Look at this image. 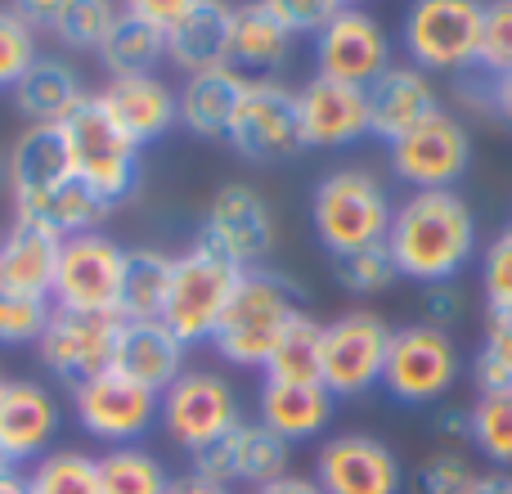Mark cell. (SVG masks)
<instances>
[{
	"instance_id": "1",
	"label": "cell",
	"mask_w": 512,
	"mask_h": 494,
	"mask_svg": "<svg viewBox=\"0 0 512 494\" xmlns=\"http://www.w3.org/2000/svg\"><path fill=\"white\" fill-rule=\"evenodd\" d=\"M387 247L400 265V279L454 283L477 256V216L459 189H414L396 203Z\"/></svg>"
},
{
	"instance_id": "2",
	"label": "cell",
	"mask_w": 512,
	"mask_h": 494,
	"mask_svg": "<svg viewBox=\"0 0 512 494\" xmlns=\"http://www.w3.org/2000/svg\"><path fill=\"white\" fill-rule=\"evenodd\" d=\"M301 306H306V288L297 279L270 270V265L243 270L239 288H234L230 306L212 333V351L234 369H265L283 328L301 315Z\"/></svg>"
},
{
	"instance_id": "3",
	"label": "cell",
	"mask_w": 512,
	"mask_h": 494,
	"mask_svg": "<svg viewBox=\"0 0 512 494\" xmlns=\"http://www.w3.org/2000/svg\"><path fill=\"white\" fill-rule=\"evenodd\" d=\"M59 140L68 153V171L77 185H86L99 203L117 207L140 185V149L126 140V131L108 117L99 95H86L59 122Z\"/></svg>"
},
{
	"instance_id": "4",
	"label": "cell",
	"mask_w": 512,
	"mask_h": 494,
	"mask_svg": "<svg viewBox=\"0 0 512 494\" xmlns=\"http://www.w3.org/2000/svg\"><path fill=\"white\" fill-rule=\"evenodd\" d=\"M391 216H396V203H391L387 185L364 167L328 171L310 194V225H315V239L324 243L328 256L387 243Z\"/></svg>"
},
{
	"instance_id": "5",
	"label": "cell",
	"mask_w": 512,
	"mask_h": 494,
	"mask_svg": "<svg viewBox=\"0 0 512 494\" xmlns=\"http://www.w3.org/2000/svg\"><path fill=\"white\" fill-rule=\"evenodd\" d=\"M239 279H243V270L230 261V256H221L212 243L198 239L194 247H185V252L176 256V265H171V292H167L162 324H167L185 346L212 342V333H216V324H221Z\"/></svg>"
},
{
	"instance_id": "6",
	"label": "cell",
	"mask_w": 512,
	"mask_h": 494,
	"mask_svg": "<svg viewBox=\"0 0 512 494\" xmlns=\"http://www.w3.org/2000/svg\"><path fill=\"white\" fill-rule=\"evenodd\" d=\"M486 0H414L400 23V45L423 72H468L481 54Z\"/></svg>"
},
{
	"instance_id": "7",
	"label": "cell",
	"mask_w": 512,
	"mask_h": 494,
	"mask_svg": "<svg viewBox=\"0 0 512 494\" xmlns=\"http://www.w3.org/2000/svg\"><path fill=\"white\" fill-rule=\"evenodd\" d=\"M158 423L171 445H180L189 459H198V454L221 445L243 423V409H239L234 387L221 373L185 369L158 396Z\"/></svg>"
},
{
	"instance_id": "8",
	"label": "cell",
	"mask_w": 512,
	"mask_h": 494,
	"mask_svg": "<svg viewBox=\"0 0 512 494\" xmlns=\"http://www.w3.org/2000/svg\"><path fill=\"white\" fill-rule=\"evenodd\" d=\"M391 333L373 310H346L333 324H324V351H319V382L328 387L333 400H355L364 391H373L387 373V351Z\"/></svg>"
},
{
	"instance_id": "9",
	"label": "cell",
	"mask_w": 512,
	"mask_h": 494,
	"mask_svg": "<svg viewBox=\"0 0 512 494\" xmlns=\"http://www.w3.org/2000/svg\"><path fill=\"white\" fill-rule=\"evenodd\" d=\"M459 373H463L459 346H454V337L445 328L405 324L391 333L387 373H382V387L391 391V400H400V405H436L459 382Z\"/></svg>"
},
{
	"instance_id": "10",
	"label": "cell",
	"mask_w": 512,
	"mask_h": 494,
	"mask_svg": "<svg viewBox=\"0 0 512 494\" xmlns=\"http://www.w3.org/2000/svg\"><path fill=\"white\" fill-rule=\"evenodd\" d=\"M122 270H126V247L113 243L104 230L72 234V239L59 243L50 301L59 310L117 315V301H122Z\"/></svg>"
},
{
	"instance_id": "11",
	"label": "cell",
	"mask_w": 512,
	"mask_h": 494,
	"mask_svg": "<svg viewBox=\"0 0 512 494\" xmlns=\"http://www.w3.org/2000/svg\"><path fill=\"white\" fill-rule=\"evenodd\" d=\"M72 414H77L81 432L95 436L108 450L140 445L158 427V391L122 378L117 369H104L72 387Z\"/></svg>"
},
{
	"instance_id": "12",
	"label": "cell",
	"mask_w": 512,
	"mask_h": 494,
	"mask_svg": "<svg viewBox=\"0 0 512 494\" xmlns=\"http://www.w3.org/2000/svg\"><path fill=\"white\" fill-rule=\"evenodd\" d=\"M225 144L248 162H288L292 153H301L297 90L283 86L279 77H248Z\"/></svg>"
},
{
	"instance_id": "13",
	"label": "cell",
	"mask_w": 512,
	"mask_h": 494,
	"mask_svg": "<svg viewBox=\"0 0 512 494\" xmlns=\"http://www.w3.org/2000/svg\"><path fill=\"white\" fill-rule=\"evenodd\" d=\"M387 149L391 171L409 185V194L414 189H454L472 167V131L445 108H436L427 122H418Z\"/></svg>"
},
{
	"instance_id": "14",
	"label": "cell",
	"mask_w": 512,
	"mask_h": 494,
	"mask_svg": "<svg viewBox=\"0 0 512 494\" xmlns=\"http://www.w3.org/2000/svg\"><path fill=\"white\" fill-rule=\"evenodd\" d=\"M117 315H90V310H50V324H45L36 355H41V369L50 378L77 382L95 378V373L113 369V351H117Z\"/></svg>"
},
{
	"instance_id": "15",
	"label": "cell",
	"mask_w": 512,
	"mask_h": 494,
	"mask_svg": "<svg viewBox=\"0 0 512 494\" xmlns=\"http://www.w3.org/2000/svg\"><path fill=\"white\" fill-rule=\"evenodd\" d=\"M315 63L324 77L364 90L396 63V45L369 9H337L315 36Z\"/></svg>"
},
{
	"instance_id": "16",
	"label": "cell",
	"mask_w": 512,
	"mask_h": 494,
	"mask_svg": "<svg viewBox=\"0 0 512 494\" xmlns=\"http://www.w3.org/2000/svg\"><path fill=\"white\" fill-rule=\"evenodd\" d=\"M315 486L324 494H400L405 468L387 441L369 432H342L319 445Z\"/></svg>"
},
{
	"instance_id": "17",
	"label": "cell",
	"mask_w": 512,
	"mask_h": 494,
	"mask_svg": "<svg viewBox=\"0 0 512 494\" xmlns=\"http://www.w3.org/2000/svg\"><path fill=\"white\" fill-rule=\"evenodd\" d=\"M198 239L212 243L221 256H230L239 270L265 265V256L274 252V212L265 203V194H256L243 180L221 185L203 216V234Z\"/></svg>"
},
{
	"instance_id": "18",
	"label": "cell",
	"mask_w": 512,
	"mask_h": 494,
	"mask_svg": "<svg viewBox=\"0 0 512 494\" xmlns=\"http://www.w3.org/2000/svg\"><path fill=\"white\" fill-rule=\"evenodd\" d=\"M297 135L301 149H351L369 135V104L360 86L315 72L297 86Z\"/></svg>"
},
{
	"instance_id": "19",
	"label": "cell",
	"mask_w": 512,
	"mask_h": 494,
	"mask_svg": "<svg viewBox=\"0 0 512 494\" xmlns=\"http://www.w3.org/2000/svg\"><path fill=\"white\" fill-rule=\"evenodd\" d=\"M189 472H198V477H207V481H221V486H234V490L239 486L261 490L265 481L292 472V445L279 441L270 427L243 418L221 445H212L207 454H198Z\"/></svg>"
},
{
	"instance_id": "20",
	"label": "cell",
	"mask_w": 512,
	"mask_h": 494,
	"mask_svg": "<svg viewBox=\"0 0 512 494\" xmlns=\"http://www.w3.org/2000/svg\"><path fill=\"white\" fill-rule=\"evenodd\" d=\"M59 423L63 409L45 382H27V378L5 382V391H0V454H5L9 468L36 463L41 454H50Z\"/></svg>"
},
{
	"instance_id": "21",
	"label": "cell",
	"mask_w": 512,
	"mask_h": 494,
	"mask_svg": "<svg viewBox=\"0 0 512 494\" xmlns=\"http://www.w3.org/2000/svg\"><path fill=\"white\" fill-rule=\"evenodd\" d=\"M364 104H369V135L382 144H396L400 135H409L418 122L441 108L432 72H423L418 63H391L378 81L364 86Z\"/></svg>"
},
{
	"instance_id": "22",
	"label": "cell",
	"mask_w": 512,
	"mask_h": 494,
	"mask_svg": "<svg viewBox=\"0 0 512 494\" xmlns=\"http://www.w3.org/2000/svg\"><path fill=\"white\" fill-rule=\"evenodd\" d=\"M99 104L108 108V117L122 126L135 149L158 144L162 135L180 122V99L158 72H144V77H108V86L99 90Z\"/></svg>"
},
{
	"instance_id": "23",
	"label": "cell",
	"mask_w": 512,
	"mask_h": 494,
	"mask_svg": "<svg viewBox=\"0 0 512 494\" xmlns=\"http://www.w3.org/2000/svg\"><path fill=\"white\" fill-rule=\"evenodd\" d=\"M185 355H189V346L180 342L162 319H122L113 369L122 373V378L140 382V387L162 396V391L185 373Z\"/></svg>"
},
{
	"instance_id": "24",
	"label": "cell",
	"mask_w": 512,
	"mask_h": 494,
	"mask_svg": "<svg viewBox=\"0 0 512 494\" xmlns=\"http://www.w3.org/2000/svg\"><path fill=\"white\" fill-rule=\"evenodd\" d=\"M337 400L328 396L324 382H261L256 391V423L270 427L279 441L306 445L319 441L333 423Z\"/></svg>"
},
{
	"instance_id": "25",
	"label": "cell",
	"mask_w": 512,
	"mask_h": 494,
	"mask_svg": "<svg viewBox=\"0 0 512 494\" xmlns=\"http://www.w3.org/2000/svg\"><path fill=\"white\" fill-rule=\"evenodd\" d=\"M63 180H72L68 153H63L59 126H27L5 153V189L9 203L32 207L36 198H45L50 189H59Z\"/></svg>"
},
{
	"instance_id": "26",
	"label": "cell",
	"mask_w": 512,
	"mask_h": 494,
	"mask_svg": "<svg viewBox=\"0 0 512 494\" xmlns=\"http://www.w3.org/2000/svg\"><path fill=\"white\" fill-rule=\"evenodd\" d=\"M292 41L297 36L279 23V14L265 0H239L234 5V27H230L234 72H243V77H274L292 59Z\"/></svg>"
},
{
	"instance_id": "27",
	"label": "cell",
	"mask_w": 512,
	"mask_h": 494,
	"mask_svg": "<svg viewBox=\"0 0 512 494\" xmlns=\"http://www.w3.org/2000/svg\"><path fill=\"white\" fill-rule=\"evenodd\" d=\"M9 99H14V113L23 117L27 126H59L63 117L86 99V86H81V72L72 68L68 59L41 54V59L9 86Z\"/></svg>"
},
{
	"instance_id": "28",
	"label": "cell",
	"mask_w": 512,
	"mask_h": 494,
	"mask_svg": "<svg viewBox=\"0 0 512 494\" xmlns=\"http://www.w3.org/2000/svg\"><path fill=\"white\" fill-rule=\"evenodd\" d=\"M230 27H234L230 0H198L167 32V63H176L185 77L230 63Z\"/></svg>"
},
{
	"instance_id": "29",
	"label": "cell",
	"mask_w": 512,
	"mask_h": 494,
	"mask_svg": "<svg viewBox=\"0 0 512 494\" xmlns=\"http://www.w3.org/2000/svg\"><path fill=\"white\" fill-rule=\"evenodd\" d=\"M243 72H234L230 63L221 68H207V72H189L185 86L176 90L180 99V126L198 140H225L230 131V117L239 108V95H243Z\"/></svg>"
},
{
	"instance_id": "30",
	"label": "cell",
	"mask_w": 512,
	"mask_h": 494,
	"mask_svg": "<svg viewBox=\"0 0 512 494\" xmlns=\"http://www.w3.org/2000/svg\"><path fill=\"white\" fill-rule=\"evenodd\" d=\"M59 243L63 239L36 230V225L14 221L5 234H0V288L50 301L54 265H59Z\"/></svg>"
},
{
	"instance_id": "31",
	"label": "cell",
	"mask_w": 512,
	"mask_h": 494,
	"mask_svg": "<svg viewBox=\"0 0 512 494\" xmlns=\"http://www.w3.org/2000/svg\"><path fill=\"white\" fill-rule=\"evenodd\" d=\"M113 212L108 203H99L86 185L77 180H63L59 189H50L45 198H36L32 207H18L14 221H27L36 230L54 234V239H72V234H90L104 225V216Z\"/></svg>"
},
{
	"instance_id": "32",
	"label": "cell",
	"mask_w": 512,
	"mask_h": 494,
	"mask_svg": "<svg viewBox=\"0 0 512 494\" xmlns=\"http://www.w3.org/2000/svg\"><path fill=\"white\" fill-rule=\"evenodd\" d=\"M171 265L176 256L158 252V247H126L117 319H162L171 292Z\"/></svg>"
},
{
	"instance_id": "33",
	"label": "cell",
	"mask_w": 512,
	"mask_h": 494,
	"mask_svg": "<svg viewBox=\"0 0 512 494\" xmlns=\"http://www.w3.org/2000/svg\"><path fill=\"white\" fill-rule=\"evenodd\" d=\"M162 59H167V36L153 32L140 18H131L126 9L117 14L108 41L99 45V63H104L108 77H144V72H153Z\"/></svg>"
},
{
	"instance_id": "34",
	"label": "cell",
	"mask_w": 512,
	"mask_h": 494,
	"mask_svg": "<svg viewBox=\"0 0 512 494\" xmlns=\"http://www.w3.org/2000/svg\"><path fill=\"white\" fill-rule=\"evenodd\" d=\"M319 351H324V324L301 310L288 328H283L279 346L265 360V378L270 382H319Z\"/></svg>"
},
{
	"instance_id": "35",
	"label": "cell",
	"mask_w": 512,
	"mask_h": 494,
	"mask_svg": "<svg viewBox=\"0 0 512 494\" xmlns=\"http://www.w3.org/2000/svg\"><path fill=\"white\" fill-rule=\"evenodd\" d=\"M95 459H99V490L104 494H167L171 490V472L144 445H117V450H104Z\"/></svg>"
},
{
	"instance_id": "36",
	"label": "cell",
	"mask_w": 512,
	"mask_h": 494,
	"mask_svg": "<svg viewBox=\"0 0 512 494\" xmlns=\"http://www.w3.org/2000/svg\"><path fill=\"white\" fill-rule=\"evenodd\" d=\"M27 494H104L99 490V459L86 450H50L23 472Z\"/></svg>"
},
{
	"instance_id": "37",
	"label": "cell",
	"mask_w": 512,
	"mask_h": 494,
	"mask_svg": "<svg viewBox=\"0 0 512 494\" xmlns=\"http://www.w3.org/2000/svg\"><path fill=\"white\" fill-rule=\"evenodd\" d=\"M117 14H122V9H117L113 0H63L54 23L45 27V32H50L63 50L99 54V45H104L108 32H113Z\"/></svg>"
},
{
	"instance_id": "38",
	"label": "cell",
	"mask_w": 512,
	"mask_h": 494,
	"mask_svg": "<svg viewBox=\"0 0 512 494\" xmlns=\"http://www.w3.org/2000/svg\"><path fill=\"white\" fill-rule=\"evenodd\" d=\"M472 382H477V396H508L512 391V310L486 315V337L472 360Z\"/></svg>"
},
{
	"instance_id": "39",
	"label": "cell",
	"mask_w": 512,
	"mask_h": 494,
	"mask_svg": "<svg viewBox=\"0 0 512 494\" xmlns=\"http://www.w3.org/2000/svg\"><path fill=\"white\" fill-rule=\"evenodd\" d=\"M472 450L499 472H512V391L508 396H477L472 405Z\"/></svg>"
},
{
	"instance_id": "40",
	"label": "cell",
	"mask_w": 512,
	"mask_h": 494,
	"mask_svg": "<svg viewBox=\"0 0 512 494\" xmlns=\"http://www.w3.org/2000/svg\"><path fill=\"white\" fill-rule=\"evenodd\" d=\"M333 261H337V283H342L351 297H378V292H387L391 283L400 279V265L387 243L360 247V252L333 256Z\"/></svg>"
},
{
	"instance_id": "41",
	"label": "cell",
	"mask_w": 512,
	"mask_h": 494,
	"mask_svg": "<svg viewBox=\"0 0 512 494\" xmlns=\"http://www.w3.org/2000/svg\"><path fill=\"white\" fill-rule=\"evenodd\" d=\"M54 301L45 297H23V292H5L0 288V351L14 346H36L50 324Z\"/></svg>"
},
{
	"instance_id": "42",
	"label": "cell",
	"mask_w": 512,
	"mask_h": 494,
	"mask_svg": "<svg viewBox=\"0 0 512 494\" xmlns=\"http://www.w3.org/2000/svg\"><path fill=\"white\" fill-rule=\"evenodd\" d=\"M477 481V468L463 450H436L409 477V494H468Z\"/></svg>"
},
{
	"instance_id": "43",
	"label": "cell",
	"mask_w": 512,
	"mask_h": 494,
	"mask_svg": "<svg viewBox=\"0 0 512 494\" xmlns=\"http://www.w3.org/2000/svg\"><path fill=\"white\" fill-rule=\"evenodd\" d=\"M41 59V45H36V27L23 23L9 5H0V90H9L23 77L32 63Z\"/></svg>"
},
{
	"instance_id": "44",
	"label": "cell",
	"mask_w": 512,
	"mask_h": 494,
	"mask_svg": "<svg viewBox=\"0 0 512 494\" xmlns=\"http://www.w3.org/2000/svg\"><path fill=\"white\" fill-rule=\"evenodd\" d=\"M477 72H486L490 81L504 77V72H512V0H486Z\"/></svg>"
},
{
	"instance_id": "45",
	"label": "cell",
	"mask_w": 512,
	"mask_h": 494,
	"mask_svg": "<svg viewBox=\"0 0 512 494\" xmlns=\"http://www.w3.org/2000/svg\"><path fill=\"white\" fill-rule=\"evenodd\" d=\"M481 292L490 310H512V230L490 239L481 252Z\"/></svg>"
},
{
	"instance_id": "46",
	"label": "cell",
	"mask_w": 512,
	"mask_h": 494,
	"mask_svg": "<svg viewBox=\"0 0 512 494\" xmlns=\"http://www.w3.org/2000/svg\"><path fill=\"white\" fill-rule=\"evenodd\" d=\"M265 5L279 14V23L288 27L292 36H319V27L337 14V0H265Z\"/></svg>"
},
{
	"instance_id": "47",
	"label": "cell",
	"mask_w": 512,
	"mask_h": 494,
	"mask_svg": "<svg viewBox=\"0 0 512 494\" xmlns=\"http://www.w3.org/2000/svg\"><path fill=\"white\" fill-rule=\"evenodd\" d=\"M194 5H198V0H126V14L140 18V23H149L153 32L167 36Z\"/></svg>"
},
{
	"instance_id": "48",
	"label": "cell",
	"mask_w": 512,
	"mask_h": 494,
	"mask_svg": "<svg viewBox=\"0 0 512 494\" xmlns=\"http://www.w3.org/2000/svg\"><path fill=\"white\" fill-rule=\"evenodd\" d=\"M459 306H463V292L459 283H427L423 288V324H436V328H450L459 319Z\"/></svg>"
},
{
	"instance_id": "49",
	"label": "cell",
	"mask_w": 512,
	"mask_h": 494,
	"mask_svg": "<svg viewBox=\"0 0 512 494\" xmlns=\"http://www.w3.org/2000/svg\"><path fill=\"white\" fill-rule=\"evenodd\" d=\"M441 450H472V409H441L432 418Z\"/></svg>"
},
{
	"instance_id": "50",
	"label": "cell",
	"mask_w": 512,
	"mask_h": 494,
	"mask_svg": "<svg viewBox=\"0 0 512 494\" xmlns=\"http://www.w3.org/2000/svg\"><path fill=\"white\" fill-rule=\"evenodd\" d=\"M59 5H63V0H9V9H14V14L23 18V23H32L36 32L54 23V14H59Z\"/></svg>"
},
{
	"instance_id": "51",
	"label": "cell",
	"mask_w": 512,
	"mask_h": 494,
	"mask_svg": "<svg viewBox=\"0 0 512 494\" xmlns=\"http://www.w3.org/2000/svg\"><path fill=\"white\" fill-rule=\"evenodd\" d=\"M252 494H324V490L315 486V477H301V472H283V477L265 481V486L252 490Z\"/></svg>"
},
{
	"instance_id": "52",
	"label": "cell",
	"mask_w": 512,
	"mask_h": 494,
	"mask_svg": "<svg viewBox=\"0 0 512 494\" xmlns=\"http://www.w3.org/2000/svg\"><path fill=\"white\" fill-rule=\"evenodd\" d=\"M167 494H239V490L221 486V481H207V477H198V472H180V477H171Z\"/></svg>"
},
{
	"instance_id": "53",
	"label": "cell",
	"mask_w": 512,
	"mask_h": 494,
	"mask_svg": "<svg viewBox=\"0 0 512 494\" xmlns=\"http://www.w3.org/2000/svg\"><path fill=\"white\" fill-rule=\"evenodd\" d=\"M468 494H512V472H477Z\"/></svg>"
},
{
	"instance_id": "54",
	"label": "cell",
	"mask_w": 512,
	"mask_h": 494,
	"mask_svg": "<svg viewBox=\"0 0 512 494\" xmlns=\"http://www.w3.org/2000/svg\"><path fill=\"white\" fill-rule=\"evenodd\" d=\"M495 117H504V122L512 126V72L495 77Z\"/></svg>"
},
{
	"instance_id": "55",
	"label": "cell",
	"mask_w": 512,
	"mask_h": 494,
	"mask_svg": "<svg viewBox=\"0 0 512 494\" xmlns=\"http://www.w3.org/2000/svg\"><path fill=\"white\" fill-rule=\"evenodd\" d=\"M0 494H27V481L18 468H5L0 472Z\"/></svg>"
},
{
	"instance_id": "56",
	"label": "cell",
	"mask_w": 512,
	"mask_h": 494,
	"mask_svg": "<svg viewBox=\"0 0 512 494\" xmlns=\"http://www.w3.org/2000/svg\"><path fill=\"white\" fill-rule=\"evenodd\" d=\"M342 9H364V0H337Z\"/></svg>"
},
{
	"instance_id": "57",
	"label": "cell",
	"mask_w": 512,
	"mask_h": 494,
	"mask_svg": "<svg viewBox=\"0 0 512 494\" xmlns=\"http://www.w3.org/2000/svg\"><path fill=\"white\" fill-rule=\"evenodd\" d=\"M0 189H5V153H0Z\"/></svg>"
},
{
	"instance_id": "58",
	"label": "cell",
	"mask_w": 512,
	"mask_h": 494,
	"mask_svg": "<svg viewBox=\"0 0 512 494\" xmlns=\"http://www.w3.org/2000/svg\"><path fill=\"white\" fill-rule=\"evenodd\" d=\"M5 382H9V378H5V369H0V391H5Z\"/></svg>"
},
{
	"instance_id": "59",
	"label": "cell",
	"mask_w": 512,
	"mask_h": 494,
	"mask_svg": "<svg viewBox=\"0 0 512 494\" xmlns=\"http://www.w3.org/2000/svg\"><path fill=\"white\" fill-rule=\"evenodd\" d=\"M5 468H9V463H5V454H0V472H5Z\"/></svg>"
},
{
	"instance_id": "60",
	"label": "cell",
	"mask_w": 512,
	"mask_h": 494,
	"mask_svg": "<svg viewBox=\"0 0 512 494\" xmlns=\"http://www.w3.org/2000/svg\"><path fill=\"white\" fill-rule=\"evenodd\" d=\"M508 230H512V221H508Z\"/></svg>"
}]
</instances>
